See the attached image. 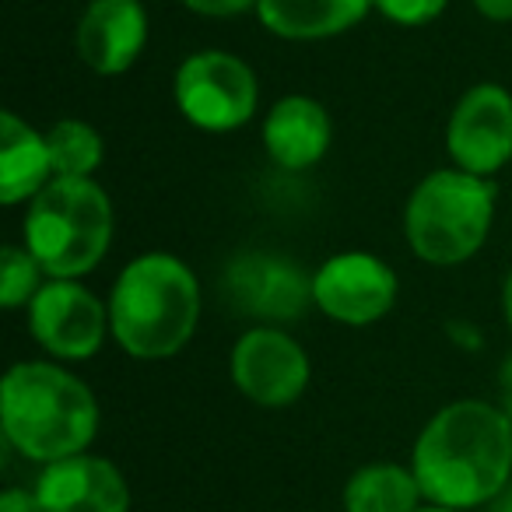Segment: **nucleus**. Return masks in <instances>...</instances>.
Listing matches in <instances>:
<instances>
[{"instance_id":"nucleus-1","label":"nucleus","mask_w":512,"mask_h":512,"mask_svg":"<svg viewBox=\"0 0 512 512\" xmlns=\"http://www.w3.org/2000/svg\"><path fill=\"white\" fill-rule=\"evenodd\" d=\"M411 470L428 505L488 509L512 484V421L488 400H453L418 432Z\"/></svg>"},{"instance_id":"nucleus-2","label":"nucleus","mask_w":512,"mask_h":512,"mask_svg":"<svg viewBox=\"0 0 512 512\" xmlns=\"http://www.w3.org/2000/svg\"><path fill=\"white\" fill-rule=\"evenodd\" d=\"M0 428L15 453L46 467L88 453L99 435V400L60 362H15L0 386Z\"/></svg>"},{"instance_id":"nucleus-3","label":"nucleus","mask_w":512,"mask_h":512,"mask_svg":"<svg viewBox=\"0 0 512 512\" xmlns=\"http://www.w3.org/2000/svg\"><path fill=\"white\" fill-rule=\"evenodd\" d=\"M113 341L137 362H162L193 341L204 309L200 281L165 249L134 256L109 288Z\"/></svg>"},{"instance_id":"nucleus-4","label":"nucleus","mask_w":512,"mask_h":512,"mask_svg":"<svg viewBox=\"0 0 512 512\" xmlns=\"http://www.w3.org/2000/svg\"><path fill=\"white\" fill-rule=\"evenodd\" d=\"M498 211L495 179L456 165L435 169L411 190L404 207V239L432 267H460L481 253Z\"/></svg>"},{"instance_id":"nucleus-5","label":"nucleus","mask_w":512,"mask_h":512,"mask_svg":"<svg viewBox=\"0 0 512 512\" xmlns=\"http://www.w3.org/2000/svg\"><path fill=\"white\" fill-rule=\"evenodd\" d=\"M113 235V200L95 179H53L25 211L22 246L46 278L81 281L106 260Z\"/></svg>"},{"instance_id":"nucleus-6","label":"nucleus","mask_w":512,"mask_h":512,"mask_svg":"<svg viewBox=\"0 0 512 512\" xmlns=\"http://www.w3.org/2000/svg\"><path fill=\"white\" fill-rule=\"evenodd\" d=\"M172 102L190 127L204 134L242 130L260 109V81L242 57L228 50H197L176 67Z\"/></svg>"},{"instance_id":"nucleus-7","label":"nucleus","mask_w":512,"mask_h":512,"mask_svg":"<svg viewBox=\"0 0 512 512\" xmlns=\"http://www.w3.org/2000/svg\"><path fill=\"white\" fill-rule=\"evenodd\" d=\"M29 334L53 362H88L113 334L109 302L81 281L50 278L29 302Z\"/></svg>"},{"instance_id":"nucleus-8","label":"nucleus","mask_w":512,"mask_h":512,"mask_svg":"<svg viewBox=\"0 0 512 512\" xmlns=\"http://www.w3.org/2000/svg\"><path fill=\"white\" fill-rule=\"evenodd\" d=\"M400 295L397 271L383 256L344 249L313 271V306L344 327H369L393 313Z\"/></svg>"},{"instance_id":"nucleus-9","label":"nucleus","mask_w":512,"mask_h":512,"mask_svg":"<svg viewBox=\"0 0 512 512\" xmlns=\"http://www.w3.org/2000/svg\"><path fill=\"white\" fill-rule=\"evenodd\" d=\"M232 383L256 407H292L309 390L313 365L292 334L281 327H253L232 348Z\"/></svg>"},{"instance_id":"nucleus-10","label":"nucleus","mask_w":512,"mask_h":512,"mask_svg":"<svg viewBox=\"0 0 512 512\" xmlns=\"http://www.w3.org/2000/svg\"><path fill=\"white\" fill-rule=\"evenodd\" d=\"M449 162L495 179L512 162V92L495 81L467 88L446 123Z\"/></svg>"},{"instance_id":"nucleus-11","label":"nucleus","mask_w":512,"mask_h":512,"mask_svg":"<svg viewBox=\"0 0 512 512\" xmlns=\"http://www.w3.org/2000/svg\"><path fill=\"white\" fill-rule=\"evenodd\" d=\"M225 288L239 313L271 320L267 327L299 320L313 302V274L299 271L292 260L271 253L235 256L228 264Z\"/></svg>"},{"instance_id":"nucleus-12","label":"nucleus","mask_w":512,"mask_h":512,"mask_svg":"<svg viewBox=\"0 0 512 512\" xmlns=\"http://www.w3.org/2000/svg\"><path fill=\"white\" fill-rule=\"evenodd\" d=\"M148 46L144 0H88L74 29L78 60L99 78H120Z\"/></svg>"},{"instance_id":"nucleus-13","label":"nucleus","mask_w":512,"mask_h":512,"mask_svg":"<svg viewBox=\"0 0 512 512\" xmlns=\"http://www.w3.org/2000/svg\"><path fill=\"white\" fill-rule=\"evenodd\" d=\"M43 512H130L123 470L106 456L78 453L46 463L32 484Z\"/></svg>"},{"instance_id":"nucleus-14","label":"nucleus","mask_w":512,"mask_h":512,"mask_svg":"<svg viewBox=\"0 0 512 512\" xmlns=\"http://www.w3.org/2000/svg\"><path fill=\"white\" fill-rule=\"evenodd\" d=\"M260 141L281 172H309L327 158L334 144V120L313 95H285L264 116Z\"/></svg>"},{"instance_id":"nucleus-15","label":"nucleus","mask_w":512,"mask_h":512,"mask_svg":"<svg viewBox=\"0 0 512 512\" xmlns=\"http://www.w3.org/2000/svg\"><path fill=\"white\" fill-rule=\"evenodd\" d=\"M57 179L50 141L29 120L4 109L0 116V204L29 207Z\"/></svg>"},{"instance_id":"nucleus-16","label":"nucleus","mask_w":512,"mask_h":512,"mask_svg":"<svg viewBox=\"0 0 512 512\" xmlns=\"http://www.w3.org/2000/svg\"><path fill=\"white\" fill-rule=\"evenodd\" d=\"M376 11V0H260L256 18L271 36L288 43H316L351 32Z\"/></svg>"},{"instance_id":"nucleus-17","label":"nucleus","mask_w":512,"mask_h":512,"mask_svg":"<svg viewBox=\"0 0 512 512\" xmlns=\"http://www.w3.org/2000/svg\"><path fill=\"white\" fill-rule=\"evenodd\" d=\"M421 484L411 467L365 463L344 484V512H418Z\"/></svg>"},{"instance_id":"nucleus-18","label":"nucleus","mask_w":512,"mask_h":512,"mask_svg":"<svg viewBox=\"0 0 512 512\" xmlns=\"http://www.w3.org/2000/svg\"><path fill=\"white\" fill-rule=\"evenodd\" d=\"M46 141H50L57 179H95L106 158V141L85 120H57L46 130Z\"/></svg>"},{"instance_id":"nucleus-19","label":"nucleus","mask_w":512,"mask_h":512,"mask_svg":"<svg viewBox=\"0 0 512 512\" xmlns=\"http://www.w3.org/2000/svg\"><path fill=\"white\" fill-rule=\"evenodd\" d=\"M46 281H50L46 271L25 246L8 242L0 249V306L4 309H29V302L36 299Z\"/></svg>"},{"instance_id":"nucleus-20","label":"nucleus","mask_w":512,"mask_h":512,"mask_svg":"<svg viewBox=\"0 0 512 512\" xmlns=\"http://www.w3.org/2000/svg\"><path fill=\"white\" fill-rule=\"evenodd\" d=\"M449 0H376V11L400 29H425L446 15Z\"/></svg>"},{"instance_id":"nucleus-21","label":"nucleus","mask_w":512,"mask_h":512,"mask_svg":"<svg viewBox=\"0 0 512 512\" xmlns=\"http://www.w3.org/2000/svg\"><path fill=\"white\" fill-rule=\"evenodd\" d=\"M179 4L204 18H239L246 11H256L260 0H179Z\"/></svg>"},{"instance_id":"nucleus-22","label":"nucleus","mask_w":512,"mask_h":512,"mask_svg":"<svg viewBox=\"0 0 512 512\" xmlns=\"http://www.w3.org/2000/svg\"><path fill=\"white\" fill-rule=\"evenodd\" d=\"M0 512H43V502L32 488H8L0 495Z\"/></svg>"},{"instance_id":"nucleus-23","label":"nucleus","mask_w":512,"mask_h":512,"mask_svg":"<svg viewBox=\"0 0 512 512\" xmlns=\"http://www.w3.org/2000/svg\"><path fill=\"white\" fill-rule=\"evenodd\" d=\"M488 22H512V0H470Z\"/></svg>"},{"instance_id":"nucleus-24","label":"nucleus","mask_w":512,"mask_h":512,"mask_svg":"<svg viewBox=\"0 0 512 512\" xmlns=\"http://www.w3.org/2000/svg\"><path fill=\"white\" fill-rule=\"evenodd\" d=\"M498 407L505 411V418L512 421V355L498 369Z\"/></svg>"},{"instance_id":"nucleus-25","label":"nucleus","mask_w":512,"mask_h":512,"mask_svg":"<svg viewBox=\"0 0 512 512\" xmlns=\"http://www.w3.org/2000/svg\"><path fill=\"white\" fill-rule=\"evenodd\" d=\"M502 316H505V323H509V330H512V271H509V278H505V285H502Z\"/></svg>"},{"instance_id":"nucleus-26","label":"nucleus","mask_w":512,"mask_h":512,"mask_svg":"<svg viewBox=\"0 0 512 512\" xmlns=\"http://www.w3.org/2000/svg\"><path fill=\"white\" fill-rule=\"evenodd\" d=\"M488 512H512V484L495 498V502L488 505Z\"/></svg>"},{"instance_id":"nucleus-27","label":"nucleus","mask_w":512,"mask_h":512,"mask_svg":"<svg viewBox=\"0 0 512 512\" xmlns=\"http://www.w3.org/2000/svg\"><path fill=\"white\" fill-rule=\"evenodd\" d=\"M418 512H456V509H446V505H421Z\"/></svg>"}]
</instances>
